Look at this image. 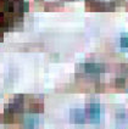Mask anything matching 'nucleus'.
<instances>
[{
	"mask_svg": "<svg viewBox=\"0 0 128 129\" xmlns=\"http://www.w3.org/2000/svg\"><path fill=\"white\" fill-rule=\"evenodd\" d=\"M85 115L92 123H99L100 121V105L98 102H90L85 107Z\"/></svg>",
	"mask_w": 128,
	"mask_h": 129,
	"instance_id": "1",
	"label": "nucleus"
},
{
	"mask_svg": "<svg viewBox=\"0 0 128 129\" xmlns=\"http://www.w3.org/2000/svg\"><path fill=\"white\" fill-rule=\"evenodd\" d=\"M70 118H71V122L74 124H83L87 119V115H85V111L81 108H73L70 112Z\"/></svg>",
	"mask_w": 128,
	"mask_h": 129,
	"instance_id": "2",
	"label": "nucleus"
},
{
	"mask_svg": "<svg viewBox=\"0 0 128 129\" xmlns=\"http://www.w3.org/2000/svg\"><path fill=\"white\" fill-rule=\"evenodd\" d=\"M84 72L90 73V74H99L105 71V66L101 63H95V62H88L83 64Z\"/></svg>",
	"mask_w": 128,
	"mask_h": 129,
	"instance_id": "3",
	"label": "nucleus"
},
{
	"mask_svg": "<svg viewBox=\"0 0 128 129\" xmlns=\"http://www.w3.org/2000/svg\"><path fill=\"white\" fill-rule=\"evenodd\" d=\"M24 127L26 128H29V129H33L38 124V118L36 116H27L24 118Z\"/></svg>",
	"mask_w": 128,
	"mask_h": 129,
	"instance_id": "4",
	"label": "nucleus"
},
{
	"mask_svg": "<svg viewBox=\"0 0 128 129\" xmlns=\"http://www.w3.org/2000/svg\"><path fill=\"white\" fill-rule=\"evenodd\" d=\"M43 104H38V102H36V104H32L31 106H29V108H31V112L32 113H38V112H43Z\"/></svg>",
	"mask_w": 128,
	"mask_h": 129,
	"instance_id": "5",
	"label": "nucleus"
},
{
	"mask_svg": "<svg viewBox=\"0 0 128 129\" xmlns=\"http://www.w3.org/2000/svg\"><path fill=\"white\" fill-rule=\"evenodd\" d=\"M120 45L122 48H128V36H122L120 39Z\"/></svg>",
	"mask_w": 128,
	"mask_h": 129,
	"instance_id": "6",
	"label": "nucleus"
},
{
	"mask_svg": "<svg viewBox=\"0 0 128 129\" xmlns=\"http://www.w3.org/2000/svg\"><path fill=\"white\" fill-rule=\"evenodd\" d=\"M115 85L117 86V88H123V86L126 85V80L123 78H117L115 80Z\"/></svg>",
	"mask_w": 128,
	"mask_h": 129,
	"instance_id": "7",
	"label": "nucleus"
},
{
	"mask_svg": "<svg viewBox=\"0 0 128 129\" xmlns=\"http://www.w3.org/2000/svg\"><path fill=\"white\" fill-rule=\"evenodd\" d=\"M23 95H15V100H14V102H17V104H20V105H23Z\"/></svg>",
	"mask_w": 128,
	"mask_h": 129,
	"instance_id": "8",
	"label": "nucleus"
},
{
	"mask_svg": "<svg viewBox=\"0 0 128 129\" xmlns=\"http://www.w3.org/2000/svg\"><path fill=\"white\" fill-rule=\"evenodd\" d=\"M28 9H29V4H28V3H22V6H21V11H22V12L28 11Z\"/></svg>",
	"mask_w": 128,
	"mask_h": 129,
	"instance_id": "9",
	"label": "nucleus"
}]
</instances>
